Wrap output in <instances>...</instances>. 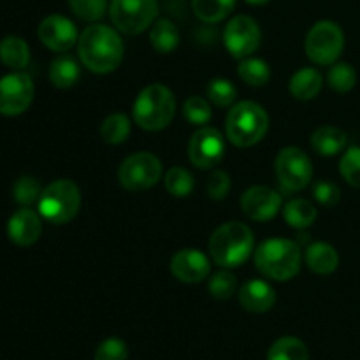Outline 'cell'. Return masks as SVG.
Returning <instances> with one entry per match:
<instances>
[{
	"mask_svg": "<svg viewBox=\"0 0 360 360\" xmlns=\"http://www.w3.org/2000/svg\"><path fill=\"white\" fill-rule=\"evenodd\" d=\"M123 55L122 35L108 25H90L77 39V56L90 72H112L120 67Z\"/></svg>",
	"mask_w": 360,
	"mask_h": 360,
	"instance_id": "1",
	"label": "cell"
},
{
	"mask_svg": "<svg viewBox=\"0 0 360 360\" xmlns=\"http://www.w3.org/2000/svg\"><path fill=\"white\" fill-rule=\"evenodd\" d=\"M210 257L217 266L234 269L243 266L255 250V238L248 225L227 221L220 225L210 238Z\"/></svg>",
	"mask_w": 360,
	"mask_h": 360,
	"instance_id": "2",
	"label": "cell"
},
{
	"mask_svg": "<svg viewBox=\"0 0 360 360\" xmlns=\"http://www.w3.org/2000/svg\"><path fill=\"white\" fill-rule=\"evenodd\" d=\"M253 260L257 269L266 278L274 281H288L301 271V246L290 239H266L253 252Z\"/></svg>",
	"mask_w": 360,
	"mask_h": 360,
	"instance_id": "3",
	"label": "cell"
},
{
	"mask_svg": "<svg viewBox=\"0 0 360 360\" xmlns=\"http://www.w3.org/2000/svg\"><path fill=\"white\" fill-rule=\"evenodd\" d=\"M176 115V97L165 84L155 83L141 90L132 108L134 122L148 132L169 127Z\"/></svg>",
	"mask_w": 360,
	"mask_h": 360,
	"instance_id": "4",
	"label": "cell"
},
{
	"mask_svg": "<svg viewBox=\"0 0 360 360\" xmlns=\"http://www.w3.org/2000/svg\"><path fill=\"white\" fill-rule=\"evenodd\" d=\"M269 130V115L253 101H241L232 105L225 123L229 141L238 148L255 146Z\"/></svg>",
	"mask_w": 360,
	"mask_h": 360,
	"instance_id": "5",
	"label": "cell"
},
{
	"mask_svg": "<svg viewBox=\"0 0 360 360\" xmlns=\"http://www.w3.org/2000/svg\"><path fill=\"white\" fill-rule=\"evenodd\" d=\"M37 206L39 214L49 224H69L81 207L79 186L72 179H56L42 190Z\"/></svg>",
	"mask_w": 360,
	"mask_h": 360,
	"instance_id": "6",
	"label": "cell"
},
{
	"mask_svg": "<svg viewBox=\"0 0 360 360\" xmlns=\"http://www.w3.org/2000/svg\"><path fill=\"white\" fill-rule=\"evenodd\" d=\"M345 49V34L334 21L322 20L309 28L304 41V51L316 65H333Z\"/></svg>",
	"mask_w": 360,
	"mask_h": 360,
	"instance_id": "7",
	"label": "cell"
},
{
	"mask_svg": "<svg viewBox=\"0 0 360 360\" xmlns=\"http://www.w3.org/2000/svg\"><path fill=\"white\" fill-rule=\"evenodd\" d=\"M278 185L283 193L301 192L313 178V165L308 155L297 146H287L274 160Z\"/></svg>",
	"mask_w": 360,
	"mask_h": 360,
	"instance_id": "8",
	"label": "cell"
},
{
	"mask_svg": "<svg viewBox=\"0 0 360 360\" xmlns=\"http://www.w3.org/2000/svg\"><path fill=\"white\" fill-rule=\"evenodd\" d=\"M157 0H111L109 16L118 32L137 35L148 30L157 20Z\"/></svg>",
	"mask_w": 360,
	"mask_h": 360,
	"instance_id": "9",
	"label": "cell"
},
{
	"mask_svg": "<svg viewBox=\"0 0 360 360\" xmlns=\"http://www.w3.org/2000/svg\"><path fill=\"white\" fill-rule=\"evenodd\" d=\"M162 162L150 151H139L122 162L118 169V181L129 192H144L162 178Z\"/></svg>",
	"mask_w": 360,
	"mask_h": 360,
	"instance_id": "10",
	"label": "cell"
},
{
	"mask_svg": "<svg viewBox=\"0 0 360 360\" xmlns=\"http://www.w3.org/2000/svg\"><path fill=\"white\" fill-rule=\"evenodd\" d=\"M35 86L23 70H14L0 77V115L20 116L30 108Z\"/></svg>",
	"mask_w": 360,
	"mask_h": 360,
	"instance_id": "11",
	"label": "cell"
},
{
	"mask_svg": "<svg viewBox=\"0 0 360 360\" xmlns=\"http://www.w3.org/2000/svg\"><path fill=\"white\" fill-rule=\"evenodd\" d=\"M224 42L227 51L236 60L253 56L262 42V32L259 23L250 16H236L227 23L224 30Z\"/></svg>",
	"mask_w": 360,
	"mask_h": 360,
	"instance_id": "12",
	"label": "cell"
},
{
	"mask_svg": "<svg viewBox=\"0 0 360 360\" xmlns=\"http://www.w3.org/2000/svg\"><path fill=\"white\" fill-rule=\"evenodd\" d=\"M225 139L214 127H200L188 143V158L195 167L213 169L224 160Z\"/></svg>",
	"mask_w": 360,
	"mask_h": 360,
	"instance_id": "13",
	"label": "cell"
},
{
	"mask_svg": "<svg viewBox=\"0 0 360 360\" xmlns=\"http://www.w3.org/2000/svg\"><path fill=\"white\" fill-rule=\"evenodd\" d=\"M37 35L42 44L56 53H67L77 46V28L74 21L62 14H49L41 21L37 28Z\"/></svg>",
	"mask_w": 360,
	"mask_h": 360,
	"instance_id": "14",
	"label": "cell"
},
{
	"mask_svg": "<svg viewBox=\"0 0 360 360\" xmlns=\"http://www.w3.org/2000/svg\"><path fill=\"white\" fill-rule=\"evenodd\" d=\"M281 204H283V199L280 193L264 185L250 186L241 197V210L245 217L260 224L273 220L280 213Z\"/></svg>",
	"mask_w": 360,
	"mask_h": 360,
	"instance_id": "15",
	"label": "cell"
},
{
	"mask_svg": "<svg viewBox=\"0 0 360 360\" xmlns=\"http://www.w3.org/2000/svg\"><path fill=\"white\" fill-rule=\"evenodd\" d=\"M172 276L183 283H200L211 273L210 257L197 248H183L171 260Z\"/></svg>",
	"mask_w": 360,
	"mask_h": 360,
	"instance_id": "16",
	"label": "cell"
},
{
	"mask_svg": "<svg viewBox=\"0 0 360 360\" xmlns=\"http://www.w3.org/2000/svg\"><path fill=\"white\" fill-rule=\"evenodd\" d=\"M41 214L30 207H20L7 221V236L18 246H32L42 234Z\"/></svg>",
	"mask_w": 360,
	"mask_h": 360,
	"instance_id": "17",
	"label": "cell"
},
{
	"mask_svg": "<svg viewBox=\"0 0 360 360\" xmlns=\"http://www.w3.org/2000/svg\"><path fill=\"white\" fill-rule=\"evenodd\" d=\"M239 304L250 313H266L276 304V292L267 281L248 280L238 292Z\"/></svg>",
	"mask_w": 360,
	"mask_h": 360,
	"instance_id": "18",
	"label": "cell"
},
{
	"mask_svg": "<svg viewBox=\"0 0 360 360\" xmlns=\"http://www.w3.org/2000/svg\"><path fill=\"white\" fill-rule=\"evenodd\" d=\"M304 262L313 273L322 274H333L340 266V253L329 243H311L304 248Z\"/></svg>",
	"mask_w": 360,
	"mask_h": 360,
	"instance_id": "19",
	"label": "cell"
},
{
	"mask_svg": "<svg viewBox=\"0 0 360 360\" xmlns=\"http://www.w3.org/2000/svg\"><path fill=\"white\" fill-rule=\"evenodd\" d=\"M323 76L315 67H302L288 81V91L297 101H313L322 91Z\"/></svg>",
	"mask_w": 360,
	"mask_h": 360,
	"instance_id": "20",
	"label": "cell"
},
{
	"mask_svg": "<svg viewBox=\"0 0 360 360\" xmlns=\"http://www.w3.org/2000/svg\"><path fill=\"white\" fill-rule=\"evenodd\" d=\"M347 134L338 127H320L313 132L311 146L322 157H334L347 148Z\"/></svg>",
	"mask_w": 360,
	"mask_h": 360,
	"instance_id": "21",
	"label": "cell"
},
{
	"mask_svg": "<svg viewBox=\"0 0 360 360\" xmlns=\"http://www.w3.org/2000/svg\"><path fill=\"white\" fill-rule=\"evenodd\" d=\"M81 77V67L74 56L62 53L56 56L49 65V81L53 86L65 90V88L74 86Z\"/></svg>",
	"mask_w": 360,
	"mask_h": 360,
	"instance_id": "22",
	"label": "cell"
},
{
	"mask_svg": "<svg viewBox=\"0 0 360 360\" xmlns=\"http://www.w3.org/2000/svg\"><path fill=\"white\" fill-rule=\"evenodd\" d=\"M0 62L13 70H23L30 63V48L18 35H7L0 41Z\"/></svg>",
	"mask_w": 360,
	"mask_h": 360,
	"instance_id": "23",
	"label": "cell"
},
{
	"mask_svg": "<svg viewBox=\"0 0 360 360\" xmlns=\"http://www.w3.org/2000/svg\"><path fill=\"white\" fill-rule=\"evenodd\" d=\"M150 41L155 51L160 53V55H169V53L178 49L181 35H179L178 27L171 20L164 18V20H158L153 23L150 32Z\"/></svg>",
	"mask_w": 360,
	"mask_h": 360,
	"instance_id": "24",
	"label": "cell"
},
{
	"mask_svg": "<svg viewBox=\"0 0 360 360\" xmlns=\"http://www.w3.org/2000/svg\"><path fill=\"white\" fill-rule=\"evenodd\" d=\"M316 214H319L316 207L306 199H294L283 207V218L287 225L292 229H297V231L311 227L316 220Z\"/></svg>",
	"mask_w": 360,
	"mask_h": 360,
	"instance_id": "25",
	"label": "cell"
},
{
	"mask_svg": "<svg viewBox=\"0 0 360 360\" xmlns=\"http://www.w3.org/2000/svg\"><path fill=\"white\" fill-rule=\"evenodd\" d=\"M267 360H309V350L299 338L283 336L271 345Z\"/></svg>",
	"mask_w": 360,
	"mask_h": 360,
	"instance_id": "26",
	"label": "cell"
},
{
	"mask_svg": "<svg viewBox=\"0 0 360 360\" xmlns=\"http://www.w3.org/2000/svg\"><path fill=\"white\" fill-rule=\"evenodd\" d=\"M236 0H192L195 16L204 23H220L234 11Z\"/></svg>",
	"mask_w": 360,
	"mask_h": 360,
	"instance_id": "27",
	"label": "cell"
},
{
	"mask_svg": "<svg viewBox=\"0 0 360 360\" xmlns=\"http://www.w3.org/2000/svg\"><path fill=\"white\" fill-rule=\"evenodd\" d=\"M238 76L250 86H264L271 79V67L266 60L248 56L239 63Z\"/></svg>",
	"mask_w": 360,
	"mask_h": 360,
	"instance_id": "28",
	"label": "cell"
},
{
	"mask_svg": "<svg viewBox=\"0 0 360 360\" xmlns=\"http://www.w3.org/2000/svg\"><path fill=\"white\" fill-rule=\"evenodd\" d=\"M130 136V120L123 112H112L105 116L101 125V137L108 144H122Z\"/></svg>",
	"mask_w": 360,
	"mask_h": 360,
	"instance_id": "29",
	"label": "cell"
},
{
	"mask_svg": "<svg viewBox=\"0 0 360 360\" xmlns=\"http://www.w3.org/2000/svg\"><path fill=\"white\" fill-rule=\"evenodd\" d=\"M164 185L165 190H167L172 197L183 199V197H188L190 193H192L195 181H193V176L188 169L174 165V167L169 169L167 174H165Z\"/></svg>",
	"mask_w": 360,
	"mask_h": 360,
	"instance_id": "30",
	"label": "cell"
},
{
	"mask_svg": "<svg viewBox=\"0 0 360 360\" xmlns=\"http://www.w3.org/2000/svg\"><path fill=\"white\" fill-rule=\"evenodd\" d=\"M206 95L211 104L217 108H229V105H234L238 98V88L227 77H214L207 83Z\"/></svg>",
	"mask_w": 360,
	"mask_h": 360,
	"instance_id": "31",
	"label": "cell"
},
{
	"mask_svg": "<svg viewBox=\"0 0 360 360\" xmlns=\"http://www.w3.org/2000/svg\"><path fill=\"white\" fill-rule=\"evenodd\" d=\"M327 83L338 94H348L357 84V72L350 63L336 62L330 65L329 72H327Z\"/></svg>",
	"mask_w": 360,
	"mask_h": 360,
	"instance_id": "32",
	"label": "cell"
},
{
	"mask_svg": "<svg viewBox=\"0 0 360 360\" xmlns=\"http://www.w3.org/2000/svg\"><path fill=\"white\" fill-rule=\"evenodd\" d=\"M183 116H185V120L190 125L206 127L210 123L211 116H213L210 101H206L200 95H192L183 104Z\"/></svg>",
	"mask_w": 360,
	"mask_h": 360,
	"instance_id": "33",
	"label": "cell"
},
{
	"mask_svg": "<svg viewBox=\"0 0 360 360\" xmlns=\"http://www.w3.org/2000/svg\"><path fill=\"white\" fill-rule=\"evenodd\" d=\"M42 190L44 188H42L41 183L35 178H32V176H21V178L14 183L13 197L20 206L30 207L32 204L39 202Z\"/></svg>",
	"mask_w": 360,
	"mask_h": 360,
	"instance_id": "34",
	"label": "cell"
},
{
	"mask_svg": "<svg viewBox=\"0 0 360 360\" xmlns=\"http://www.w3.org/2000/svg\"><path fill=\"white\" fill-rule=\"evenodd\" d=\"M207 288H210V294L213 295L214 299H220V301H227L238 290V280H236L234 274L231 271L224 269L214 273L213 276L210 278V283H207Z\"/></svg>",
	"mask_w": 360,
	"mask_h": 360,
	"instance_id": "35",
	"label": "cell"
},
{
	"mask_svg": "<svg viewBox=\"0 0 360 360\" xmlns=\"http://www.w3.org/2000/svg\"><path fill=\"white\" fill-rule=\"evenodd\" d=\"M69 7L79 20L98 21L109 9L108 0H69Z\"/></svg>",
	"mask_w": 360,
	"mask_h": 360,
	"instance_id": "36",
	"label": "cell"
},
{
	"mask_svg": "<svg viewBox=\"0 0 360 360\" xmlns=\"http://www.w3.org/2000/svg\"><path fill=\"white\" fill-rule=\"evenodd\" d=\"M340 172L348 185L360 188V146H352L345 151L340 162Z\"/></svg>",
	"mask_w": 360,
	"mask_h": 360,
	"instance_id": "37",
	"label": "cell"
},
{
	"mask_svg": "<svg viewBox=\"0 0 360 360\" xmlns=\"http://www.w3.org/2000/svg\"><path fill=\"white\" fill-rule=\"evenodd\" d=\"M95 360H127L129 359V347L120 338H108L102 341L95 350Z\"/></svg>",
	"mask_w": 360,
	"mask_h": 360,
	"instance_id": "38",
	"label": "cell"
},
{
	"mask_svg": "<svg viewBox=\"0 0 360 360\" xmlns=\"http://www.w3.org/2000/svg\"><path fill=\"white\" fill-rule=\"evenodd\" d=\"M313 195H315L319 204L326 207H333L341 200V188L336 183L329 181V179H322V181L313 186Z\"/></svg>",
	"mask_w": 360,
	"mask_h": 360,
	"instance_id": "39",
	"label": "cell"
},
{
	"mask_svg": "<svg viewBox=\"0 0 360 360\" xmlns=\"http://www.w3.org/2000/svg\"><path fill=\"white\" fill-rule=\"evenodd\" d=\"M231 178L225 171H213L207 178L206 183V190L207 195L214 200H221L229 195L231 192Z\"/></svg>",
	"mask_w": 360,
	"mask_h": 360,
	"instance_id": "40",
	"label": "cell"
},
{
	"mask_svg": "<svg viewBox=\"0 0 360 360\" xmlns=\"http://www.w3.org/2000/svg\"><path fill=\"white\" fill-rule=\"evenodd\" d=\"M245 2L252 4V6H264V4L271 2V0H245Z\"/></svg>",
	"mask_w": 360,
	"mask_h": 360,
	"instance_id": "41",
	"label": "cell"
}]
</instances>
